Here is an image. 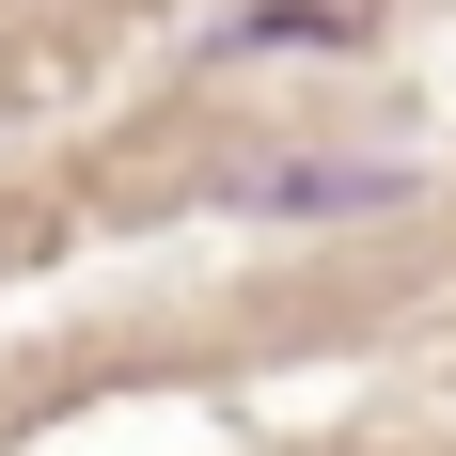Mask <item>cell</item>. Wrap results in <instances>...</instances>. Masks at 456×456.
I'll return each instance as SVG.
<instances>
[{"instance_id": "cell-1", "label": "cell", "mask_w": 456, "mask_h": 456, "mask_svg": "<svg viewBox=\"0 0 456 456\" xmlns=\"http://www.w3.org/2000/svg\"><path fill=\"white\" fill-rule=\"evenodd\" d=\"M252 205L268 221H362V205H410V174L394 158H283V174H252Z\"/></svg>"}]
</instances>
